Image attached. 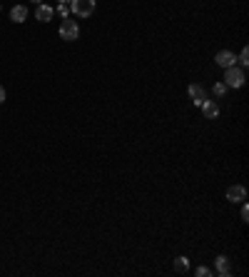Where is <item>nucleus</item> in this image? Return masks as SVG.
I'll return each instance as SVG.
<instances>
[{"mask_svg": "<svg viewBox=\"0 0 249 277\" xmlns=\"http://www.w3.org/2000/svg\"><path fill=\"white\" fill-rule=\"evenodd\" d=\"M244 80H247V75H244V68H237V65H232V68H224V85L227 88H242L244 85Z\"/></svg>", "mask_w": 249, "mask_h": 277, "instance_id": "1", "label": "nucleus"}, {"mask_svg": "<svg viewBox=\"0 0 249 277\" xmlns=\"http://www.w3.org/2000/svg\"><path fill=\"white\" fill-rule=\"evenodd\" d=\"M70 13L72 15H77V18H90L93 13H95V0H70Z\"/></svg>", "mask_w": 249, "mask_h": 277, "instance_id": "2", "label": "nucleus"}, {"mask_svg": "<svg viewBox=\"0 0 249 277\" xmlns=\"http://www.w3.org/2000/svg\"><path fill=\"white\" fill-rule=\"evenodd\" d=\"M60 37H62V40H67V43L77 40V37H80V25H77L75 20H62V25H60Z\"/></svg>", "mask_w": 249, "mask_h": 277, "instance_id": "3", "label": "nucleus"}, {"mask_svg": "<svg viewBox=\"0 0 249 277\" xmlns=\"http://www.w3.org/2000/svg\"><path fill=\"white\" fill-rule=\"evenodd\" d=\"M215 265H217V275H222V277H229L234 272V267H232V262H229L227 255H217Z\"/></svg>", "mask_w": 249, "mask_h": 277, "instance_id": "4", "label": "nucleus"}, {"mask_svg": "<svg viewBox=\"0 0 249 277\" xmlns=\"http://www.w3.org/2000/svg\"><path fill=\"white\" fill-rule=\"evenodd\" d=\"M202 115H204V120H217V115H219V107H217V103L215 100H204L202 105Z\"/></svg>", "mask_w": 249, "mask_h": 277, "instance_id": "5", "label": "nucleus"}, {"mask_svg": "<svg viewBox=\"0 0 249 277\" xmlns=\"http://www.w3.org/2000/svg\"><path fill=\"white\" fill-rule=\"evenodd\" d=\"M215 63H217L219 68H232V65L237 63V58H234L232 50H219V53L215 55Z\"/></svg>", "mask_w": 249, "mask_h": 277, "instance_id": "6", "label": "nucleus"}, {"mask_svg": "<svg viewBox=\"0 0 249 277\" xmlns=\"http://www.w3.org/2000/svg\"><path fill=\"white\" fill-rule=\"evenodd\" d=\"M227 200H229V203H244V200H247V190H244L242 185H232V187L227 190Z\"/></svg>", "mask_w": 249, "mask_h": 277, "instance_id": "7", "label": "nucleus"}, {"mask_svg": "<svg viewBox=\"0 0 249 277\" xmlns=\"http://www.w3.org/2000/svg\"><path fill=\"white\" fill-rule=\"evenodd\" d=\"M187 93H189V98H192V103H194V105H202V103L207 100L204 88H202V85H197V83H192V85L187 88Z\"/></svg>", "mask_w": 249, "mask_h": 277, "instance_id": "8", "label": "nucleus"}, {"mask_svg": "<svg viewBox=\"0 0 249 277\" xmlns=\"http://www.w3.org/2000/svg\"><path fill=\"white\" fill-rule=\"evenodd\" d=\"M53 15H55V10H53L50 5H45V3H40V5H37V10H35V20H40V23L53 20Z\"/></svg>", "mask_w": 249, "mask_h": 277, "instance_id": "9", "label": "nucleus"}, {"mask_svg": "<svg viewBox=\"0 0 249 277\" xmlns=\"http://www.w3.org/2000/svg\"><path fill=\"white\" fill-rule=\"evenodd\" d=\"M10 20L25 23V20H28V8H25V5H15V8L10 10Z\"/></svg>", "mask_w": 249, "mask_h": 277, "instance_id": "10", "label": "nucleus"}, {"mask_svg": "<svg viewBox=\"0 0 249 277\" xmlns=\"http://www.w3.org/2000/svg\"><path fill=\"white\" fill-rule=\"evenodd\" d=\"M175 272H180V275L189 272V260L187 257H175Z\"/></svg>", "mask_w": 249, "mask_h": 277, "instance_id": "11", "label": "nucleus"}, {"mask_svg": "<svg viewBox=\"0 0 249 277\" xmlns=\"http://www.w3.org/2000/svg\"><path fill=\"white\" fill-rule=\"evenodd\" d=\"M237 60H239V65H242V68H247V65H249V50L244 48V50L239 53V58H237Z\"/></svg>", "mask_w": 249, "mask_h": 277, "instance_id": "12", "label": "nucleus"}, {"mask_svg": "<svg viewBox=\"0 0 249 277\" xmlns=\"http://www.w3.org/2000/svg\"><path fill=\"white\" fill-rule=\"evenodd\" d=\"M224 93H227V85H224V83H215V95H217V98H222Z\"/></svg>", "mask_w": 249, "mask_h": 277, "instance_id": "13", "label": "nucleus"}, {"mask_svg": "<svg viewBox=\"0 0 249 277\" xmlns=\"http://www.w3.org/2000/svg\"><path fill=\"white\" fill-rule=\"evenodd\" d=\"M194 272H197L199 277H210V275H212V270H210V267H197Z\"/></svg>", "mask_w": 249, "mask_h": 277, "instance_id": "14", "label": "nucleus"}, {"mask_svg": "<svg viewBox=\"0 0 249 277\" xmlns=\"http://www.w3.org/2000/svg\"><path fill=\"white\" fill-rule=\"evenodd\" d=\"M58 13H60L62 18H67V15H70V5H58Z\"/></svg>", "mask_w": 249, "mask_h": 277, "instance_id": "15", "label": "nucleus"}, {"mask_svg": "<svg viewBox=\"0 0 249 277\" xmlns=\"http://www.w3.org/2000/svg\"><path fill=\"white\" fill-rule=\"evenodd\" d=\"M242 220L249 222V208H247V205H242Z\"/></svg>", "mask_w": 249, "mask_h": 277, "instance_id": "16", "label": "nucleus"}, {"mask_svg": "<svg viewBox=\"0 0 249 277\" xmlns=\"http://www.w3.org/2000/svg\"><path fill=\"white\" fill-rule=\"evenodd\" d=\"M0 103H5V88L0 85Z\"/></svg>", "mask_w": 249, "mask_h": 277, "instance_id": "17", "label": "nucleus"}, {"mask_svg": "<svg viewBox=\"0 0 249 277\" xmlns=\"http://www.w3.org/2000/svg\"><path fill=\"white\" fill-rule=\"evenodd\" d=\"M70 3V0H58V5H67Z\"/></svg>", "mask_w": 249, "mask_h": 277, "instance_id": "18", "label": "nucleus"}, {"mask_svg": "<svg viewBox=\"0 0 249 277\" xmlns=\"http://www.w3.org/2000/svg\"><path fill=\"white\" fill-rule=\"evenodd\" d=\"M32 3H37V5H40V3H43V0H32Z\"/></svg>", "mask_w": 249, "mask_h": 277, "instance_id": "19", "label": "nucleus"}]
</instances>
